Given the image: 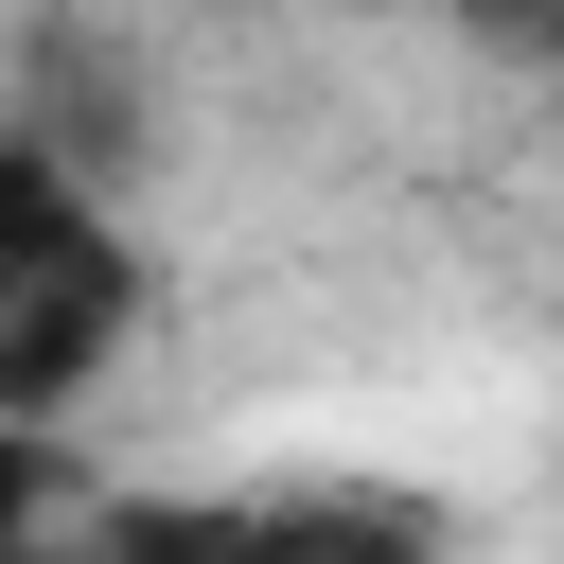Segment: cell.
<instances>
[{"mask_svg":"<svg viewBox=\"0 0 564 564\" xmlns=\"http://www.w3.org/2000/svg\"><path fill=\"white\" fill-rule=\"evenodd\" d=\"M458 18H494V35H529V18H546V0H458Z\"/></svg>","mask_w":564,"mask_h":564,"instance_id":"obj_2","label":"cell"},{"mask_svg":"<svg viewBox=\"0 0 564 564\" xmlns=\"http://www.w3.org/2000/svg\"><path fill=\"white\" fill-rule=\"evenodd\" d=\"M529 53H546V70H564V0H546V18H529Z\"/></svg>","mask_w":564,"mask_h":564,"instance_id":"obj_3","label":"cell"},{"mask_svg":"<svg viewBox=\"0 0 564 564\" xmlns=\"http://www.w3.org/2000/svg\"><path fill=\"white\" fill-rule=\"evenodd\" d=\"M141 352V229L88 194L70 141H0V423L53 441Z\"/></svg>","mask_w":564,"mask_h":564,"instance_id":"obj_1","label":"cell"}]
</instances>
